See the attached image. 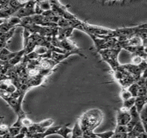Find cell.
Here are the masks:
<instances>
[{
    "label": "cell",
    "instance_id": "6da1fadb",
    "mask_svg": "<svg viewBox=\"0 0 147 138\" xmlns=\"http://www.w3.org/2000/svg\"><path fill=\"white\" fill-rule=\"evenodd\" d=\"M103 113L101 110L92 109L85 112L78 117V123L83 131H94L96 127L101 124L103 119Z\"/></svg>",
    "mask_w": 147,
    "mask_h": 138
},
{
    "label": "cell",
    "instance_id": "7a4b0ae2",
    "mask_svg": "<svg viewBox=\"0 0 147 138\" xmlns=\"http://www.w3.org/2000/svg\"><path fill=\"white\" fill-rule=\"evenodd\" d=\"M0 97L4 99L8 104L11 106L14 112L18 115V119H22V118L26 117V115L24 112L22 108V104L23 99L24 95H21L19 97H13L11 94L8 93L6 91L0 90Z\"/></svg>",
    "mask_w": 147,
    "mask_h": 138
},
{
    "label": "cell",
    "instance_id": "3957f363",
    "mask_svg": "<svg viewBox=\"0 0 147 138\" xmlns=\"http://www.w3.org/2000/svg\"><path fill=\"white\" fill-rule=\"evenodd\" d=\"M86 34L90 37V38L94 41L95 48H96L97 52L103 51V50L113 49L117 41V40L114 38H109V39L101 38L92 34H90V33H86Z\"/></svg>",
    "mask_w": 147,
    "mask_h": 138
},
{
    "label": "cell",
    "instance_id": "277c9868",
    "mask_svg": "<svg viewBox=\"0 0 147 138\" xmlns=\"http://www.w3.org/2000/svg\"><path fill=\"white\" fill-rule=\"evenodd\" d=\"M122 67L133 76V77L135 79V82H136L141 77L144 71L146 70V60H144L143 62L140 64V65L127 64H123Z\"/></svg>",
    "mask_w": 147,
    "mask_h": 138
},
{
    "label": "cell",
    "instance_id": "5b68a950",
    "mask_svg": "<svg viewBox=\"0 0 147 138\" xmlns=\"http://www.w3.org/2000/svg\"><path fill=\"white\" fill-rule=\"evenodd\" d=\"M131 119V116L129 111H127L122 108L118 110L117 113V125L126 126Z\"/></svg>",
    "mask_w": 147,
    "mask_h": 138
},
{
    "label": "cell",
    "instance_id": "8992f818",
    "mask_svg": "<svg viewBox=\"0 0 147 138\" xmlns=\"http://www.w3.org/2000/svg\"><path fill=\"white\" fill-rule=\"evenodd\" d=\"M74 29H61L58 27V33L56 37L59 41L64 40V39H69L72 35Z\"/></svg>",
    "mask_w": 147,
    "mask_h": 138
},
{
    "label": "cell",
    "instance_id": "52a82bcc",
    "mask_svg": "<svg viewBox=\"0 0 147 138\" xmlns=\"http://www.w3.org/2000/svg\"><path fill=\"white\" fill-rule=\"evenodd\" d=\"M146 96H138V97H135L134 106L136 109L137 111L139 113V114L141 113L144 108L146 106Z\"/></svg>",
    "mask_w": 147,
    "mask_h": 138
},
{
    "label": "cell",
    "instance_id": "ba28073f",
    "mask_svg": "<svg viewBox=\"0 0 147 138\" xmlns=\"http://www.w3.org/2000/svg\"><path fill=\"white\" fill-rule=\"evenodd\" d=\"M83 131L80 126L78 121L75 123L73 129H71V138H83Z\"/></svg>",
    "mask_w": 147,
    "mask_h": 138
},
{
    "label": "cell",
    "instance_id": "9c48e42d",
    "mask_svg": "<svg viewBox=\"0 0 147 138\" xmlns=\"http://www.w3.org/2000/svg\"><path fill=\"white\" fill-rule=\"evenodd\" d=\"M16 28L17 27L13 28V29L10 30L9 31H8V32L0 33V41L7 44L8 41L11 39V37H12L13 35H14Z\"/></svg>",
    "mask_w": 147,
    "mask_h": 138
},
{
    "label": "cell",
    "instance_id": "30bf717a",
    "mask_svg": "<svg viewBox=\"0 0 147 138\" xmlns=\"http://www.w3.org/2000/svg\"><path fill=\"white\" fill-rule=\"evenodd\" d=\"M6 23H7L8 26L11 28H15V27H18L20 24L21 23V19L15 16H11V17L8 18V19H6Z\"/></svg>",
    "mask_w": 147,
    "mask_h": 138
},
{
    "label": "cell",
    "instance_id": "8fae6325",
    "mask_svg": "<svg viewBox=\"0 0 147 138\" xmlns=\"http://www.w3.org/2000/svg\"><path fill=\"white\" fill-rule=\"evenodd\" d=\"M135 101V97H133L130 98V99H127L126 101H123V106L121 108L123 109L127 110V111H129L133 106H134Z\"/></svg>",
    "mask_w": 147,
    "mask_h": 138
},
{
    "label": "cell",
    "instance_id": "7c38bea8",
    "mask_svg": "<svg viewBox=\"0 0 147 138\" xmlns=\"http://www.w3.org/2000/svg\"><path fill=\"white\" fill-rule=\"evenodd\" d=\"M138 89H139V86H138V84H136V83H133V84H132L131 86H128V87L127 88V90L129 91L130 93L131 94L132 97H138Z\"/></svg>",
    "mask_w": 147,
    "mask_h": 138
},
{
    "label": "cell",
    "instance_id": "4fadbf2b",
    "mask_svg": "<svg viewBox=\"0 0 147 138\" xmlns=\"http://www.w3.org/2000/svg\"><path fill=\"white\" fill-rule=\"evenodd\" d=\"M53 123H54V120L53 119H47L43 121H41L40 122H38V124L42 129H47L48 128L51 127L53 125Z\"/></svg>",
    "mask_w": 147,
    "mask_h": 138
},
{
    "label": "cell",
    "instance_id": "5bb4252c",
    "mask_svg": "<svg viewBox=\"0 0 147 138\" xmlns=\"http://www.w3.org/2000/svg\"><path fill=\"white\" fill-rule=\"evenodd\" d=\"M140 118L141 120L142 123L144 128L145 130L146 131V124H147V113H146V107L145 106L144 108L142 111L140 113Z\"/></svg>",
    "mask_w": 147,
    "mask_h": 138
},
{
    "label": "cell",
    "instance_id": "9a60e30c",
    "mask_svg": "<svg viewBox=\"0 0 147 138\" xmlns=\"http://www.w3.org/2000/svg\"><path fill=\"white\" fill-rule=\"evenodd\" d=\"M120 97H121V99H122V101L123 102V101H126L127 99L131 98L132 95L129 93V91L127 90V89H123V88H122L121 92H120Z\"/></svg>",
    "mask_w": 147,
    "mask_h": 138
},
{
    "label": "cell",
    "instance_id": "2e32d148",
    "mask_svg": "<svg viewBox=\"0 0 147 138\" xmlns=\"http://www.w3.org/2000/svg\"><path fill=\"white\" fill-rule=\"evenodd\" d=\"M22 127H14V126H9L8 127V134L12 137H16L18 134L20 132Z\"/></svg>",
    "mask_w": 147,
    "mask_h": 138
},
{
    "label": "cell",
    "instance_id": "e0dca14e",
    "mask_svg": "<svg viewBox=\"0 0 147 138\" xmlns=\"http://www.w3.org/2000/svg\"><path fill=\"white\" fill-rule=\"evenodd\" d=\"M144 60H146V59H144L142 57H140V55H133L131 58L132 64H133V65H140V64L143 62Z\"/></svg>",
    "mask_w": 147,
    "mask_h": 138
},
{
    "label": "cell",
    "instance_id": "ac0fdd59",
    "mask_svg": "<svg viewBox=\"0 0 147 138\" xmlns=\"http://www.w3.org/2000/svg\"><path fill=\"white\" fill-rule=\"evenodd\" d=\"M38 4H39L41 9L43 11V12L51 10V4H50V2L49 1H38Z\"/></svg>",
    "mask_w": 147,
    "mask_h": 138
},
{
    "label": "cell",
    "instance_id": "d6986e66",
    "mask_svg": "<svg viewBox=\"0 0 147 138\" xmlns=\"http://www.w3.org/2000/svg\"><path fill=\"white\" fill-rule=\"evenodd\" d=\"M113 134H114V131H106V132L100 133H96V135L100 138H111Z\"/></svg>",
    "mask_w": 147,
    "mask_h": 138
},
{
    "label": "cell",
    "instance_id": "ffe728a7",
    "mask_svg": "<svg viewBox=\"0 0 147 138\" xmlns=\"http://www.w3.org/2000/svg\"><path fill=\"white\" fill-rule=\"evenodd\" d=\"M114 131L115 133H128L126 126H121L117 125Z\"/></svg>",
    "mask_w": 147,
    "mask_h": 138
},
{
    "label": "cell",
    "instance_id": "44dd1931",
    "mask_svg": "<svg viewBox=\"0 0 147 138\" xmlns=\"http://www.w3.org/2000/svg\"><path fill=\"white\" fill-rule=\"evenodd\" d=\"M146 93H147L146 86H139L138 96H146Z\"/></svg>",
    "mask_w": 147,
    "mask_h": 138
},
{
    "label": "cell",
    "instance_id": "7402d4cb",
    "mask_svg": "<svg viewBox=\"0 0 147 138\" xmlns=\"http://www.w3.org/2000/svg\"><path fill=\"white\" fill-rule=\"evenodd\" d=\"M128 137V133H115L111 138H126Z\"/></svg>",
    "mask_w": 147,
    "mask_h": 138
},
{
    "label": "cell",
    "instance_id": "603a6c76",
    "mask_svg": "<svg viewBox=\"0 0 147 138\" xmlns=\"http://www.w3.org/2000/svg\"><path fill=\"white\" fill-rule=\"evenodd\" d=\"M63 138H71V134L70 135H65L63 136Z\"/></svg>",
    "mask_w": 147,
    "mask_h": 138
},
{
    "label": "cell",
    "instance_id": "cb8c5ba5",
    "mask_svg": "<svg viewBox=\"0 0 147 138\" xmlns=\"http://www.w3.org/2000/svg\"><path fill=\"white\" fill-rule=\"evenodd\" d=\"M6 19H0V26H1V24H4V23L6 21Z\"/></svg>",
    "mask_w": 147,
    "mask_h": 138
},
{
    "label": "cell",
    "instance_id": "d4e9b609",
    "mask_svg": "<svg viewBox=\"0 0 147 138\" xmlns=\"http://www.w3.org/2000/svg\"><path fill=\"white\" fill-rule=\"evenodd\" d=\"M126 138H131V137H129V136H128V137H126Z\"/></svg>",
    "mask_w": 147,
    "mask_h": 138
},
{
    "label": "cell",
    "instance_id": "484cf974",
    "mask_svg": "<svg viewBox=\"0 0 147 138\" xmlns=\"http://www.w3.org/2000/svg\"><path fill=\"white\" fill-rule=\"evenodd\" d=\"M13 138H15V137H13Z\"/></svg>",
    "mask_w": 147,
    "mask_h": 138
}]
</instances>
